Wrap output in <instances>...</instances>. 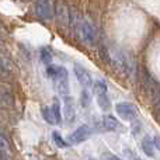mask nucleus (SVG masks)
<instances>
[{"instance_id":"obj_1","label":"nucleus","mask_w":160,"mask_h":160,"mask_svg":"<svg viewBox=\"0 0 160 160\" xmlns=\"http://www.w3.org/2000/svg\"><path fill=\"white\" fill-rule=\"evenodd\" d=\"M48 75L49 78L53 79L55 82V87L58 90V93L61 94L62 97H66L69 96V75H68V70L62 66H48Z\"/></svg>"},{"instance_id":"obj_2","label":"nucleus","mask_w":160,"mask_h":160,"mask_svg":"<svg viewBox=\"0 0 160 160\" xmlns=\"http://www.w3.org/2000/svg\"><path fill=\"white\" fill-rule=\"evenodd\" d=\"M108 55H110L111 65L115 68L117 72H119L121 75L128 73V70H129V61H128V58L121 52V51L111 49L110 52H108Z\"/></svg>"},{"instance_id":"obj_3","label":"nucleus","mask_w":160,"mask_h":160,"mask_svg":"<svg viewBox=\"0 0 160 160\" xmlns=\"http://www.w3.org/2000/svg\"><path fill=\"white\" fill-rule=\"evenodd\" d=\"M94 94L97 97V102H98L100 108L102 111H108L111 108V101L108 97L107 84L104 82H96L94 83Z\"/></svg>"},{"instance_id":"obj_4","label":"nucleus","mask_w":160,"mask_h":160,"mask_svg":"<svg viewBox=\"0 0 160 160\" xmlns=\"http://www.w3.org/2000/svg\"><path fill=\"white\" fill-rule=\"evenodd\" d=\"M115 111L119 115V118H122L124 121H133V119L138 117V110L133 104L131 102H118L115 105Z\"/></svg>"},{"instance_id":"obj_5","label":"nucleus","mask_w":160,"mask_h":160,"mask_svg":"<svg viewBox=\"0 0 160 160\" xmlns=\"http://www.w3.org/2000/svg\"><path fill=\"white\" fill-rule=\"evenodd\" d=\"M91 133H93V131H91V128L88 127V125H82L75 132H72L68 136V142H69L70 145H79V143H82V142H84L86 139L90 138Z\"/></svg>"},{"instance_id":"obj_6","label":"nucleus","mask_w":160,"mask_h":160,"mask_svg":"<svg viewBox=\"0 0 160 160\" xmlns=\"http://www.w3.org/2000/svg\"><path fill=\"white\" fill-rule=\"evenodd\" d=\"M37 14L42 20H51L53 14V3L52 0H37Z\"/></svg>"},{"instance_id":"obj_7","label":"nucleus","mask_w":160,"mask_h":160,"mask_svg":"<svg viewBox=\"0 0 160 160\" xmlns=\"http://www.w3.org/2000/svg\"><path fill=\"white\" fill-rule=\"evenodd\" d=\"M63 114H65V119H66V124L70 125L76 118V105L75 101L70 96L63 97Z\"/></svg>"},{"instance_id":"obj_8","label":"nucleus","mask_w":160,"mask_h":160,"mask_svg":"<svg viewBox=\"0 0 160 160\" xmlns=\"http://www.w3.org/2000/svg\"><path fill=\"white\" fill-rule=\"evenodd\" d=\"M73 70H75V75H76V78H78L80 84H82L83 87H90L91 83H93L90 72H88L86 68H83L80 63H76L75 68H73Z\"/></svg>"},{"instance_id":"obj_9","label":"nucleus","mask_w":160,"mask_h":160,"mask_svg":"<svg viewBox=\"0 0 160 160\" xmlns=\"http://www.w3.org/2000/svg\"><path fill=\"white\" fill-rule=\"evenodd\" d=\"M55 17L61 25H68L70 22V14L65 3L58 2L55 4Z\"/></svg>"},{"instance_id":"obj_10","label":"nucleus","mask_w":160,"mask_h":160,"mask_svg":"<svg viewBox=\"0 0 160 160\" xmlns=\"http://www.w3.org/2000/svg\"><path fill=\"white\" fill-rule=\"evenodd\" d=\"M146 91L150 96V98L158 101L160 98V86L158 84L155 79H152L150 76H146Z\"/></svg>"},{"instance_id":"obj_11","label":"nucleus","mask_w":160,"mask_h":160,"mask_svg":"<svg viewBox=\"0 0 160 160\" xmlns=\"http://www.w3.org/2000/svg\"><path fill=\"white\" fill-rule=\"evenodd\" d=\"M101 125L105 131H115L119 128V122L112 115H104L101 119Z\"/></svg>"},{"instance_id":"obj_12","label":"nucleus","mask_w":160,"mask_h":160,"mask_svg":"<svg viewBox=\"0 0 160 160\" xmlns=\"http://www.w3.org/2000/svg\"><path fill=\"white\" fill-rule=\"evenodd\" d=\"M142 150L146 153V156L153 158V155H155V143H153V138H150V136H145L143 141H142Z\"/></svg>"},{"instance_id":"obj_13","label":"nucleus","mask_w":160,"mask_h":160,"mask_svg":"<svg viewBox=\"0 0 160 160\" xmlns=\"http://www.w3.org/2000/svg\"><path fill=\"white\" fill-rule=\"evenodd\" d=\"M0 158H3L4 160H7L10 158V143H8L7 138L0 133Z\"/></svg>"},{"instance_id":"obj_14","label":"nucleus","mask_w":160,"mask_h":160,"mask_svg":"<svg viewBox=\"0 0 160 160\" xmlns=\"http://www.w3.org/2000/svg\"><path fill=\"white\" fill-rule=\"evenodd\" d=\"M39 56H41V61L44 62L45 65H52V61H53V55H52V51L49 48H42L41 52H39Z\"/></svg>"},{"instance_id":"obj_15","label":"nucleus","mask_w":160,"mask_h":160,"mask_svg":"<svg viewBox=\"0 0 160 160\" xmlns=\"http://www.w3.org/2000/svg\"><path fill=\"white\" fill-rule=\"evenodd\" d=\"M42 117H44V119L48 122V124H51V125H55L56 124L55 115H53L52 108H51V107H44V108H42Z\"/></svg>"},{"instance_id":"obj_16","label":"nucleus","mask_w":160,"mask_h":160,"mask_svg":"<svg viewBox=\"0 0 160 160\" xmlns=\"http://www.w3.org/2000/svg\"><path fill=\"white\" fill-rule=\"evenodd\" d=\"M51 108H52V112H53V115H55L56 124H61L62 122V115H61V102H59V100H55Z\"/></svg>"},{"instance_id":"obj_17","label":"nucleus","mask_w":160,"mask_h":160,"mask_svg":"<svg viewBox=\"0 0 160 160\" xmlns=\"http://www.w3.org/2000/svg\"><path fill=\"white\" fill-rule=\"evenodd\" d=\"M10 78V70L7 68V63L0 58V79L2 80H8Z\"/></svg>"},{"instance_id":"obj_18","label":"nucleus","mask_w":160,"mask_h":160,"mask_svg":"<svg viewBox=\"0 0 160 160\" xmlns=\"http://www.w3.org/2000/svg\"><path fill=\"white\" fill-rule=\"evenodd\" d=\"M10 104H11L10 94L0 88V107H3V105H10Z\"/></svg>"},{"instance_id":"obj_19","label":"nucleus","mask_w":160,"mask_h":160,"mask_svg":"<svg viewBox=\"0 0 160 160\" xmlns=\"http://www.w3.org/2000/svg\"><path fill=\"white\" fill-rule=\"evenodd\" d=\"M52 138H53V141H55L56 146H59V148H66L68 145H69V143H66V142L61 138V135H59L58 132H53L52 133Z\"/></svg>"},{"instance_id":"obj_20","label":"nucleus","mask_w":160,"mask_h":160,"mask_svg":"<svg viewBox=\"0 0 160 160\" xmlns=\"http://www.w3.org/2000/svg\"><path fill=\"white\" fill-rule=\"evenodd\" d=\"M82 104L83 105H88L90 104V94L87 91H83L82 93Z\"/></svg>"},{"instance_id":"obj_21","label":"nucleus","mask_w":160,"mask_h":160,"mask_svg":"<svg viewBox=\"0 0 160 160\" xmlns=\"http://www.w3.org/2000/svg\"><path fill=\"white\" fill-rule=\"evenodd\" d=\"M153 143H155V146L160 150V136H155V138H153Z\"/></svg>"},{"instance_id":"obj_22","label":"nucleus","mask_w":160,"mask_h":160,"mask_svg":"<svg viewBox=\"0 0 160 160\" xmlns=\"http://www.w3.org/2000/svg\"><path fill=\"white\" fill-rule=\"evenodd\" d=\"M156 110H158V115H159V118H160V98L158 100V101H156Z\"/></svg>"},{"instance_id":"obj_23","label":"nucleus","mask_w":160,"mask_h":160,"mask_svg":"<svg viewBox=\"0 0 160 160\" xmlns=\"http://www.w3.org/2000/svg\"><path fill=\"white\" fill-rule=\"evenodd\" d=\"M107 160H122V159L117 158V156H112V155H108L107 156Z\"/></svg>"},{"instance_id":"obj_24","label":"nucleus","mask_w":160,"mask_h":160,"mask_svg":"<svg viewBox=\"0 0 160 160\" xmlns=\"http://www.w3.org/2000/svg\"><path fill=\"white\" fill-rule=\"evenodd\" d=\"M136 160H142V159H136Z\"/></svg>"}]
</instances>
